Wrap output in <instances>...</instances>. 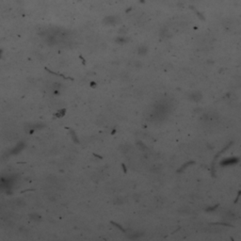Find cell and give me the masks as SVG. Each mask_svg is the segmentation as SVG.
Segmentation results:
<instances>
[{
    "mask_svg": "<svg viewBox=\"0 0 241 241\" xmlns=\"http://www.w3.org/2000/svg\"><path fill=\"white\" fill-rule=\"evenodd\" d=\"M217 119H218V117H217V115H215L214 113H207L203 116V120L205 123H212L216 122Z\"/></svg>",
    "mask_w": 241,
    "mask_h": 241,
    "instance_id": "obj_1",
    "label": "cell"
},
{
    "mask_svg": "<svg viewBox=\"0 0 241 241\" xmlns=\"http://www.w3.org/2000/svg\"><path fill=\"white\" fill-rule=\"evenodd\" d=\"M118 20L119 19L116 16L109 15V16H107L105 20H104V22H105L106 25H116L118 23Z\"/></svg>",
    "mask_w": 241,
    "mask_h": 241,
    "instance_id": "obj_2",
    "label": "cell"
},
{
    "mask_svg": "<svg viewBox=\"0 0 241 241\" xmlns=\"http://www.w3.org/2000/svg\"><path fill=\"white\" fill-rule=\"evenodd\" d=\"M189 99L192 100V101H195V102H198L200 101L201 99H202V93L199 91H195L193 93H191L189 95Z\"/></svg>",
    "mask_w": 241,
    "mask_h": 241,
    "instance_id": "obj_3",
    "label": "cell"
},
{
    "mask_svg": "<svg viewBox=\"0 0 241 241\" xmlns=\"http://www.w3.org/2000/svg\"><path fill=\"white\" fill-rule=\"evenodd\" d=\"M238 161V158H231V159H226V160H223L221 162V165L222 166H225V165H230V164H234V163H236Z\"/></svg>",
    "mask_w": 241,
    "mask_h": 241,
    "instance_id": "obj_4",
    "label": "cell"
},
{
    "mask_svg": "<svg viewBox=\"0 0 241 241\" xmlns=\"http://www.w3.org/2000/svg\"><path fill=\"white\" fill-rule=\"evenodd\" d=\"M147 50H148V48L145 45H141L139 48V55H145L147 53Z\"/></svg>",
    "mask_w": 241,
    "mask_h": 241,
    "instance_id": "obj_5",
    "label": "cell"
},
{
    "mask_svg": "<svg viewBox=\"0 0 241 241\" xmlns=\"http://www.w3.org/2000/svg\"><path fill=\"white\" fill-rule=\"evenodd\" d=\"M128 41L127 39H125L124 37H119L118 39H117V42H119V43H124V42H126Z\"/></svg>",
    "mask_w": 241,
    "mask_h": 241,
    "instance_id": "obj_6",
    "label": "cell"
}]
</instances>
